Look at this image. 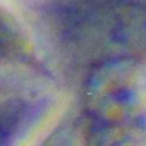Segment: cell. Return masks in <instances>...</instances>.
Masks as SVG:
<instances>
[{"instance_id": "cell-1", "label": "cell", "mask_w": 146, "mask_h": 146, "mask_svg": "<svg viewBox=\"0 0 146 146\" xmlns=\"http://www.w3.org/2000/svg\"><path fill=\"white\" fill-rule=\"evenodd\" d=\"M7 134H9V125L4 120H0V144L7 139Z\"/></svg>"}]
</instances>
